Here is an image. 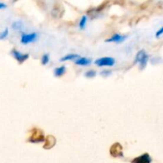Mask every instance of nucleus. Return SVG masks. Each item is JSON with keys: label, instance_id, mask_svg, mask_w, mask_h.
I'll list each match as a JSON object with an SVG mask.
<instances>
[{"label": "nucleus", "instance_id": "3", "mask_svg": "<svg viewBox=\"0 0 163 163\" xmlns=\"http://www.w3.org/2000/svg\"><path fill=\"white\" fill-rule=\"evenodd\" d=\"M115 59L110 57H101L97 59L95 61V64L97 66L103 67V66H113L115 65Z\"/></svg>", "mask_w": 163, "mask_h": 163}, {"label": "nucleus", "instance_id": "9", "mask_svg": "<svg viewBox=\"0 0 163 163\" xmlns=\"http://www.w3.org/2000/svg\"><path fill=\"white\" fill-rule=\"evenodd\" d=\"M126 36H124V35H120L118 34H114L113 36L110 38H108L105 41L106 42H116V43H119V42H124V40L126 39Z\"/></svg>", "mask_w": 163, "mask_h": 163}, {"label": "nucleus", "instance_id": "7", "mask_svg": "<svg viewBox=\"0 0 163 163\" xmlns=\"http://www.w3.org/2000/svg\"><path fill=\"white\" fill-rule=\"evenodd\" d=\"M11 54L13 55V57L15 58L17 61H19V63L22 64L23 63L24 61H27V59L29 58V55L28 54H23L21 53L19 51L16 50H13L11 51Z\"/></svg>", "mask_w": 163, "mask_h": 163}, {"label": "nucleus", "instance_id": "5", "mask_svg": "<svg viewBox=\"0 0 163 163\" xmlns=\"http://www.w3.org/2000/svg\"><path fill=\"white\" fill-rule=\"evenodd\" d=\"M111 154L113 157H123V151H122V146L118 142H116L111 146L110 149Z\"/></svg>", "mask_w": 163, "mask_h": 163}, {"label": "nucleus", "instance_id": "18", "mask_svg": "<svg viewBox=\"0 0 163 163\" xmlns=\"http://www.w3.org/2000/svg\"><path fill=\"white\" fill-rule=\"evenodd\" d=\"M111 73V70H103V71L101 72V75L103 76H109L110 74Z\"/></svg>", "mask_w": 163, "mask_h": 163}, {"label": "nucleus", "instance_id": "20", "mask_svg": "<svg viewBox=\"0 0 163 163\" xmlns=\"http://www.w3.org/2000/svg\"><path fill=\"white\" fill-rule=\"evenodd\" d=\"M4 8H6V4L0 2V9H4Z\"/></svg>", "mask_w": 163, "mask_h": 163}, {"label": "nucleus", "instance_id": "10", "mask_svg": "<svg viewBox=\"0 0 163 163\" xmlns=\"http://www.w3.org/2000/svg\"><path fill=\"white\" fill-rule=\"evenodd\" d=\"M91 59H88V58L86 57H80L78 58L77 60H76L75 61V64L77 65H88L90 63H91Z\"/></svg>", "mask_w": 163, "mask_h": 163}, {"label": "nucleus", "instance_id": "16", "mask_svg": "<svg viewBox=\"0 0 163 163\" xmlns=\"http://www.w3.org/2000/svg\"><path fill=\"white\" fill-rule=\"evenodd\" d=\"M85 76L86 77H94V76H96V72L95 71V70H92V69H91V70H88V71H87L86 73H85Z\"/></svg>", "mask_w": 163, "mask_h": 163}, {"label": "nucleus", "instance_id": "8", "mask_svg": "<svg viewBox=\"0 0 163 163\" xmlns=\"http://www.w3.org/2000/svg\"><path fill=\"white\" fill-rule=\"evenodd\" d=\"M56 142L57 140L53 135H49L45 138V144H44V148L46 149V150H49V149H51L52 147H53L56 144Z\"/></svg>", "mask_w": 163, "mask_h": 163}, {"label": "nucleus", "instance_id": "12", "mask_svg": "<svg viewBox=\"0 0 163 163\" xmlns=\"http://www.w3.org/2000/svg\"><path fill=\"white\" fill-rule=\"evenodd\" d=\"M80 55L78 54H68V55L65 56L62 58H61V61H66L68 60H73V59H76V58H80Z\"/></svg>", "mask_w": 163, "mask_h": 163}, {"label": "nucleus", "instance_id": "15", "mask_svg": "<svg viewBox=\"0 0 163 163\" xmlns=\"http://www.w3.org/2000/svg\"><path fill=\"white\" fill-rule=\"evenodd\" d=\"M86 22H87V17L84 15L80 19V29H84V27H85V25H86Z\"/></svg>", "mask_w": 163, "mask_h": 163}, {"label": "nucleus", "instance_id": "4", "mask_svg": "<svg viewBox=\"0 0 163 163\" xmlns=\"http://www.w3.org/2000/svg\"><path fill=\"white\" fill-rule=\"evenodd\" d=\"M37 34L36 33H32V34H22L21 37V42L24 45H27L30 42H34L37 39Z\"/></svg>", "mask_w": 163, "mask_h": 163}, {"label": "nucleus", "instance_id": "13", "mask_svg": "<svg viewBox=\"0 0 163 163\" xmlns=\"http://www.w3.org/2000/svg\"><path fill=\"white\" fill-rule=\"evenodd\" d=\"M22 27V22L20 21H17L12 24V28H13L14 29H15V30H19V29H21Z\"/></svg>", "mask_w": 163, "mask_h": 163}, {"label": "nucleus", "instance_id": "17", "mask_svg": "<svg viewBox=\"0 0 163 163\" xmlns=\"http://www.w3.org/2000/svg\"><path fill=\"white\" fill-rule=\"evenodd\" d=\"M8 33H9V30H8L7 28H6L3 32L0 33V39H4L6 37H7Z\"/></svg>", "mask_w": 163, "mask_h": 163}, {"label": "nucleus", "instance_id": "6", "mask_svg": "<svg viewBox=\"0 0 163 163\" xmlns=\"http://www.w3.org/2000/svg\"><path fill=\"white\" fill-rule=\"evenodd\" d=\"M152 158L147 153H145L139 157H137L134 159H133L131 163H151Z\"/></svg>", "mask_w": 163, "mask_h": 163}, {"label": "nucleus", "instance_id": "19", "mask_svg": "<svg viewBox=\"0 0 163 163\" xmlns=\"http://www.w3.org/2000/svg\"><path fill=\"white\" fill-rule=\"evenodd\" d=\"M162 34H163V27H162V28H161L159 30H158V31H157V33H156V34H155L156 37H159L161 35H162Z\"/></svg>", "mask_w": 163, "mask_h": 163}, {"label": "nucleus", "instance_id": "14", "mask_svg": "<svg viewBox=\"0 0 163 163\" xmlns=\"http://www.w3.org/2000/svg\"><path fill=\"white\" fill-rule=\"evenodd\" d=\"M49 61H50L49 54L45 53V54H44V55L42 57V64L43 65H47V64L49 63Z\"/></svg>", "mask_w": 163, "mask_h": 163}, {"label": "nucleus", "instance_id": "2", "mask_svg": "<svg viewBox=\"0 0 163 163\" xmlns=\"http://www.w3.org/2000/svg\"><path fill=\"white\" fill-rule=\"evenodd\" d=\"M148 59H149V57H148L147 53H146V51L143 50H140L135 56L134 63H139L140 68L143 69L147 64Z\"/></svg>", "mask_w": 163, "mask_h": 163}, {"label": "nucleus", "instance_id": "1", "mask_svg": "<svg viewBox=\"0 0 163 163\" xmlns=\"http://www.w3.org/2000/svg\"><path fill=\"white\" fill-rule=\"evenodd\" d=\"M31 135L29 137V142H33V143H39V142H45V138L44 136V133L41 129L38 128H34L31 131Z\"/></svg>", "mask_w": 163, "mask_h": 163}, {"label": "nucleus", "instance_id": "11", "mask_svg": "<svg viewBox=\"0 0 163 163\" xmlns=\"http://www.w3.org/2000/svg\"><path fill=\"white\" fill-rule=\"evenodd\" d=\"M66 68L65 66L62 65L61 67H58V68L54 69V75L55 76H63L64 74L65 73Z\"/></svg>", "mask_w": 163, "mask_h": 163}]
</instances>
